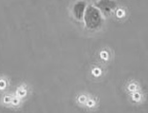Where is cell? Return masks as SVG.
I'll use <instances>...</instances> for the list:
<instances>
[{"label":"cell","mask_w":148,"mask_h":113,"mask_svg":"<svg viewBox=\"0 0 148 113\" xmlns=\"http://www.w3.org/2000/svg\"><path fill=\"white\" fill-rule=\"evenodd\" d=\"M98 55H99L100 60H101V61H102L103 63L108 62L109 60L111 59V52H110V51H109V49H107V48H103V49H101L100 51H99Z\"/></svg>","instance_id":"obj_9"},{"label":"cell","mask_w":148,"mask_h":113,"mask_svg":"<svg viewBox=\"0 0 148 113\" xmlns=\"http://www.w3.org/2000/svg\"><path fill=\"white\" fill-rule=\"evenodd\" d=\"M14 94L16 96H18L19 98H21L22 100L26 101L28 97L31 94V86L26 82H22L16 86L15 89H14Z\"/></svg>","instance_id":"obj_1"},{"label":"cell","mask_w":148,"mask_h":113,"mask_svg":"<svg viewBox=\"0 0 148 113\" xmlns=\"http://www.w3.org/2000/svg\"><path fill=\"white\" fill-rule=\"evenodd\" d=\"M25 101L22 100L21 98H19L18 96H16L13 92V96H12V100L11 103V106H10V109H12V110H18L23 106Z\"/></svg>","instance_id":"obj_8"},{"label":"cell","mask_w":148,"mask_h":113,"mask_svg":"<svg viewBox=\"0 0 148 113\" xmlns=\"http://www.w3.org/2000/svg\"><path fill=\"white\" fill-rule=\"evenodd\" d=\"M12 96H13V92H11V91H7L5 93H3V94H1V97H0V105L6 108H10L12 100Z\"/></svg>","instance_id":"obj_4"},{"label":"cell","mask_w":148,"mask_h":113,"mask_svg":"<svg viewBox=\"0 0 148 113\" xmlns=\"http://www.w3.org/2000/svg\"><path fill=\"white\" fill-rule=\"evenodd\" d=\"M99 106V100L96 96L90 95V97L86 101L84 108L87 109V110H96Z\"/></svg>","instance_id":"obj_7"},{"label":"cell","mask_w":148,"mask_h":113,"mask_svg":"<svg viewBox=\"0 0 148 113\" xmlns=\"http://www.w3.org/2000/svg\"><path fill=\"white\" fill-rule=\"evenodd\" d=\"M128 96H129L130 102L133 103V104H143L144 102V98H145V95H144V93L143 92L142 89H140V90H138L136 92L131 93Z\"/></svg>","instance_id":"obj_3"},{"label":"cell","mask_w":148,"mask_h":113,"mask_svg":"<svg viewBox=\"0 0 148 113\" xmlns=\"http://www.w3.org/2000/svg\"><path fill=\"white\" fill-rule=\"evenodd\" d=\"M11 86V80L4 74L0 75V94H3L7 91H9V88Z\"/></svg>","instance_id":"obj_5"},{"label":"cell","mask_w":148,"mask_h":113,"mask_svg":"<svg viewBox=\"0 0 148 113\" xmlns=\"http://www.w3.org/2000/svg\"><path fill=\"white\" fill-rule=\"evenodd\" d=\"M90 74L93 78H100L101 76L103 74V68L101 66H93L91 69H90Z\"/></svg>","instance_id":"obj_10"},{"label":"cell","mask_w":148,"mask_h":113,"mask_svg":"<svg viewBox=\"0 0 148 113\" xmlns=\"http://www.w3.org/2000/svg\"><path fill=\"white\" fill-rule=\"evenodd\" d=\"M127 15V11L125 8H123V7H119V8H117L115 11H114V16L117 18V19H123L125 18Z\"/></svg>","instance_id":"obj_11"},{"label":"cell","mask_w":148,"mask_h":113,"mask_svg":"<svg viewBox=\"0 0 148 113\" xmlns=\"http://www.w3.org/2000/svg\"><path fill=\"white\" fill-rule=\"evenodd\" d=\"M124 89H125V92L129 95L131 93L136 92L138 90H140V89H142V88H140V84L138 80L131 79L125 84V88H124Z\"/></svg>","instance_id":"obj_2"},{"label":"cell","mask_w":148,"mask_h":113,"mask_svg":"<svg viewBox=\"0 0 148 113\" xmlns=\"http://www.w3.org/2000/svg\"><path fill=\"white\" fill-rule=\"evenodd\" d=\"M90 93L86 92V91H83V92H79L78 94L75 96V103L81 108H84L86 105V101L88 100L90 97Z\"/></svg>","instance_id":"obj_6"}]
</instances>
